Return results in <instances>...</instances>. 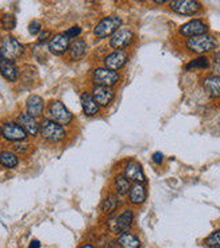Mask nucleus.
<instances>
[{"label": "nucleus", "mask_w": 220, "mask_h": 248, "mask_svg": "<svg viewBox=\"0 0 220 248\" xmlns=\"http://www.w3.org/2000/svg\"><path fill=\"white\" fill-rule=\"evenodd\" d=\"M39 137L50 144H60L66 139L68 132L63 125L45 118L39 123Z\"/></svg>", "instance_id": "1"}, {"label": "nucleus", "mask_w": 220, "mask_h": 248, "mask_svg": "<svg viewBox=\"0 0 220 248\" xmlns=\"http://www.w3.org/2000/svg\"><path fill=\"white\" fill-rule=\"evenodd\" d=\"M46 115H47V119L61 124L63 127L65 125H70V124L73 123V120H75L73 113L60 100H53V101L49 103V106L46 107Z\"/></svg>", "instance_id": "2"}, {"label": "nucleus", "mask_w": 220, "mask_h": 248, "mask_svg": "<svg viewBox=\"0 0 220 248\" xmlns=\"http://www.w3.org/2000/svg\"><path fill=\"white\" fill-rule=\"evenodd\" d=\"M134 224V212L132 209H125L119 215H112L110 216L107 221V228L112 235L119 236L123 232L131 230Z\"/></svg>", "instance_id": "3"}, {"label": "nucleus", "mask_w": 220, "mask_h": 248, "mask_svg": "<svg viewBox=\"0 0 220 248\" xmlns=\"http://www.w3.org/2000/svg\"><path fill=\"white\" fill-rule=\"evenodd\" d=\"M122 80L119 72H115L111 69L104 68V66H99L94 68L91 73V84L92 85H101V87L113 88L116 87Z\"/></svg>", "instance_id": "4"}, {"label": "nucleus", "mask_w": 220, "mask_h": 248, "mask_svg": "<svg viewBox=\"0 0 220 248\" xmlns=\"http://www.w3.org/2000/svg\"><path fill=\"white\" fill-rule=\"evenodd\" d=\"M218 46L216 42V38L212 35H208V34H202V35H196V37L188 38L187 41V47L189 51L203 56V54H207L214 51Z\"/></svg>", "instance_id": "5"}, {"label": "nucleus", "mask_w": 220, "mask_h": 248, "mask_svg": "<svg viewBox=\"0 0 220 248\" xmlns=\"http://www.w3.org/2000/svg\"><path fill=\"white\" fill-rule=\"evenodd\" d=\"M123 25V20L116 16V15H111V16H106L99 20V23L94 26V35L99 39H104V38L112 37L116 31L119 30Z\"/></svg>", "instance_id": "6"}, {"label": "nucleus", "mask_w": 220, "mask_h": 248, "mask_svg": "<svg viewBox=\"0 0 220 248\" xmlns=\"http://www.w3.org/2000/svg\"><path fill=\"white\" fill-rule=\"evenodd\" d=\"M0 51H1V54L4 57V60L15 62L16 60H19L20 57L23 56L25 47H23V45L20 44V42H18L15 38L7 35V37L3 38V41H1Z\"/></svg>", "instance_id": "7"}, {"label": "nucleus", "mask_w": 220, "mask_h": 248, "mask_svg": "<svg viewBox=\"0 0 220 248\" xmlns=\"http://www.w3.org/2000/svg\"><path fill=\"white\" fill-rule=\"evenodd\" d=\"M1 138L7 140V142H23L26 140L29 135L26 134V131L19 125L16 122H7V123L1 124V131H0Z\"/></svg>", "instance_id": "8"}, {"label": "nucleus", "mask_w": 220, "mask_h": 248, "mask_svg": "<svg viewBox=\"0 0 220 248\" xmlns=\"http://www.w3.org/2000/svg\"><path fill=\"white\" fill-rule=\"evenodd\" d=\"M89 92L100 108H108L112 104L115 96H116V92L113 88L101 87V85H92Z\"/></svg>", "instance_id": "9"}, {"label": "nucleus", "mask_w": 220, "mask_h": 248, "mask_svg": "<svg viewBox=\"0 0 220 248\" xmlns=\"http://www.w3.org/2000/svg\"><path fill=\"white\" fill-rule=\"evenodd\" d=\"M127 62H128V54L126 50H112L103 58V66L119 72L120 69L126 66Z\"/></svg>", "instance_id": "10"}, {"label": "nucleus", "mask_w": 220, "mask_h": 248, "mask_svg": "<svg viewBox=\"0 0 220 248\" xmlns=\"http://www.w3.org/2000/svg\"><path fill=\"white\" fill-rule=\"evenodd\" d=\"M170 8L176 14L192 16L202 10V4L197 0H172Z\"/></svg>", "instance_id": "11"}, {"label": "nucleus", "mask_w": 220, "mask_h": 248, "mask_svg": "<svg viewBox=\"0 0 220 248\" xmlns=\"http://www.w3.org/2000/svg\"><path fill=\"white\" fill-rule=\"evenodd\" d=\"M135 35L130 29H119L110 39V46L112 50H125L132 44Z\"/></svg>", "instance_id": "12"}, {"label": "nucleus", "mask_w": 220, "mask_h": 248, "mask_svg": "<svg viewBox=\"0 0 220 248\" xmlns=\"http://www.w3.org/2000/svg\"><path fill=\"white\" fill-rule=\"evenodd\" d=\"M123 174L126 177L127 180L130 182H141V184H145L146 182V175L143 169H142V165L139 162L134 161H127L123 166Z\"/></svg>", "instance_id": "13"}, {"label": "nucleus", "mask_w": 220, "mask_h": 248, "mask_svg": "<svg viewBox=\"0 0 220 248\" xmlns=\"http://www.w3.org/2000/svg\"><path fill=\"white\" fill-rule=\"evenodd\" d=\"M88 54V44L84 38L72 39L68 49V56L70 61H81Z\"/></svg>", "instance_id": "14"}, {"label": "nucleus", "mask_w": 220, "mask_h": 248, "mask_svg": "<svg viewBox=\"0 0 220 248\" xmlns=\"http://www.w3.org/2000/svg\"><path fill=\"white\" fill-rule=\"evenodd\" d=\"M16 123L26 131L29 137L37 138L39 135V123L38 119L30 116L27 112H20L16 118Z\"/></svg>", "instance_id": "15"}, {"label": "nucleus", "mask_w": 220, "mask_h": 248, "mask_svg": "<svg viewBox=\"0 0 220 248\" xmlns=\"http://www.w3.org/2000/svg\"><path fill=\"white\" fill-rule=\"evenodd\" d=\"M208 26L203 22L202 19H192L187 22L185 25L180 27V34L184 37H196V35H202L207 34Z\"/></svg>", "instance_id": "16"}, {"label": "nucleus", "mask_w": 220, "mask_h": 248, "mask_svg": "<svg viewBox=\"0 0 220 248\" xmlns=\"http://www.w3.org/2000/svg\"><path fill=\"white\" fill-rule=\"evenodd\" d=\"M45 109H46V104L45 100L38 96V94H30L27 100H26V112L32 116V118L39 119L44 116Z\"/></svg>", "instance_id": "17"}, {"label": "nucleus", "mask_w": 220, "mask_h": 248, "mask_svg": "<svg viewBox=\"0 0 220 248\" xmlns=\"http://www.w3.org/2000/svg\"><path fill=\"white\" fill-rule=\"evenodd\" d=\"M70 39L65 34H57L47 44V50L49 53L54 54V56H63L65 53H68L69 49Z\"/></svg>", "instance_id": "18"}, {"label": "nucleus", "mask_w": 220, "mask_h": 248, "mask_svg": "<svg viewBox=\"0 0 220 248\" xmlns=\"http://www.w3.org/2000/svg\"><path fill=\"white\" fill-rule=\"evenodd\" d=\"M80 103H81L82 113L87 118H94L100 113L101 108L97 106V103L94 101L89 91H82V93L80 94Z\"/></svg>", "instance_id": "19"}, {"label": "nucleus", "mask_w": 220, "mask_h": 248, "mask_svg": "<svg viewBox=\"0 0 220 248\" xmlns=\"http://www.w3.org/2000/svg\"><path fill=\"white\" fill-rule=\"evenodd\" d=\"M128 201L132 205H139L145 204L146 199H147V189H146L145 184H141V182H132L130 186V190H128Z\"/></svg>", "instance_id": "20"}, {"label": "nucleus", "mask_w": 220, "mask_h": 248, "mask_svg": "<svg viewBox=\"0 0 220 248\" xmlns=\"http://www.w3.org/2000/svg\"><path fill=\"white\" fill-rule=\"evenodd\" d=\"M204 92L207 93L209 97L218 99L220 97V76L211 75L205 77L202 82Z\"/></svg>", "instance_id": "21"}, {"label": "nucleus", "mask_w": 220, "mask_h": 248, "mask_svg": "<svg viewBox=\"0 0 220 248\" xmlns=\"http://www.w3.org/2000/svg\"><path fill=\"white\" fill-rule=\"evenodd\" d=\"M116 246H118V248H142V242L135 233L127 231V232H123L118 236Z\"/></svg>", "instance_id": "22"}, {"label": "nucleus", "mask_w": 220, "mask_h": 248, "mask_svg": "<svg viewBox=\"0 0 220 248\" xmlns=\"http://www.w3.org/2000/svg\"><path fill=\"white\" fill-rule=\"evenodd\" d=\"M120 200L122 199H119L115 193H110V194H107V197L101 201V213L106 215V216H112V215H115L116 209H119V206L122 205Z\"/></svg>", "instance_id": "23"}, {"label": "nucleus", "mask_w": 220, "mask_h": 248, "mask_svg": "<svg viewBox=\"0 0 220 248\" xmlns=\"http://www.w3.org/2000/svg\"><path fill=\"white\" fill-rule=\"evenodd\" d=\"M130 186H131V182L127 180L123 173L116 174V175L113 177V193H115L119 199H125V197H126L127 194H128V190H130Z\"/></svg>", "instance_id": "24"}, {"label": "nucleus", "mask_w": 220, "mask_h": 248, "mask_svg": "<svg viewBox=\"0 0 220 248\" xmlns=\"http://www.w3.org/2000/svg\"><path fill=\"white\" fill-rule=\"evenodd\" d=\"M0 75L4 80L15 82L19 78V68L15 65L14 61L4 60V61L0 62Z\"/></svg>", "instance_id": "25"}, {"label": "nucleus", "mask_w": 220, "mask_h": 248, "mask_svg": "<svg viewBox=\"0 0 220 248\" xmlns=\"http://www.w3.org/2000/svg\"><path fill=\"white\" fill-rule=\"evenodd\" d=\"M19 165V156L11 150L0 151V166L4 169H16Z\"/></svg>", "instance_id": "26"}, {"label": "nucleus", "mask_w": 220, "mask_h": 248, "mask_svg": "<svg viewBox=\"0 0 220 248\" xmlns=\"http://www.w3.org/2000/svg\"><path fill=\"white\" fill-rule=\"evenodd\" d=\"M211 66V62L208 60L207 57L200 56L195 58V60H192V61L187 63V66H185V70L187 72H193V70H205Z\"/></svg>", "instance_id": "27"}, {"label": "nucleus", "mask_w": 220, "mask_h": 248, "mask_svg": "<svg viewBox=\"0 0 220 248\" xmlns=\"http://www.w3.org/2000/svg\"><path fill=\"white\" fill-rule=\"evenodd\" d=\"M0 26L6 31H11L16 26V16L14 14H3L0 18Z\"/></svg>", "instance_id": "28"}, {"label": "nucleus", "mask_w": 220, "mask_h": 248, "mask_svg": "<svg viewBox=\"0 0 220 248\" xmlns=\"http://www.w3.org/2000/svg\"><path fill=\"white\" fill-rule=\"evenodd\" d=\"M204 243L208 248H220V230L214 231L212 233H209L205 237Z\"/></svg>", "instance_id": "29"}, {"label": "nucleus", "mask_w": 220, "mask_h": 248, "mask_svg": "<svg viewBox=\"0 0 220 248\" xmlns=\"http://www.w3.org/2000/svg\"><path fill=\"white\" fill-rule=\"evenodd\" d=\"M31 149V144L30 143H26V140L23 142H16L14 144V153L16 155H23L27 154Z\"/></svg>", "instance_id": "30"}, {"label": "nucleus", "mask_w": 220, "mask_h": 248, "mask_svg": "<svg viewBox=\"0 0 220 248\" xmlns=\"http://www.w3.org/2000/svg\"><path fill=\"white\" fill-rule=\"evenodd\" d=\"M63 34L69 38V39H76V38H80V35L82 34V30L80 26H73V27H70V29L65 31Z\"/></svg>", "instance_id": "31"}, {"label": "nucleus", "mask_w": 220, "mask_h": 248, "mask_svg": "<svg viewBox=\"0 0 220 248\" xmlns=\"http://www.w3.org/2000/svg\"><path fill=\"white\" fill-rule=\"evenodd\" d=\"M27 29H29V32L31 35H39V32L42 31V25L38 20H32V22H30V25H29Z\"/></svg>", "instance_id": "32"}, {"label": "nucleus", "mask_w": 220, "mask_h": 248, "mask_svg": "<svg viewBox=\"0 0 220 248\" xmlns=\"http://www.w3.org/2000/svg\"><path fill=\"white\" fill-rule=\"evenodd\" d=\"M51 39V32L50 31H41L39 35H38V45H44L46 42H49Z\"/></svg>", "instance_id": "33"}, {"label": "nucleus", "mask_w": 220, "mask_h": 248, "mask_svg": "<svg viewBox=\"0 0 220 248\" xmlns=\"http://www.w3.org/2000/svg\"><path fill=\"white\" fill-rule=\"evenodd\" d=\"M214 75L220 76V51L215 53L214 56Z\"/></svg>", "instance_id": "34"}, {"label": "nucleus", "mask_w": 220, "mask_h": 248, "mask_svg": "<svg viewBox=\"0 0 220 248\" xmlns=\"http://www.w3.org/2000/svg\"><path fill=\"white\" fill-rule=\"evenodd\" d=\"M153 162L158 166H161L164 163V154L162 153H154L153 154Z\"/></svg>", "instance_id": "35"}, {"label": "nucleus", "mask_w": 220, "mask_h": 248, "mask_svg": "<svg viewBox=\"0 0 220 248\" xmlns=\"http://www.w3.org/2000/svg\"><path fill=\"white\" fill-rule=\"evenodd\" d=\"M29 248H41V243L38 240H31V243L29 244Z\"/></svg>", "instance_id": "36"}, {"label": "nucleus", "mask_w": 220, "mask_h": 248, "mask_svg": "<svg viewBox=\"0 0 220 248\" xmlns=\"http://www.w3.org/2000/svg\"><path fill=\"white\" fill-rule=\"evenodd\" d=\"M79 248H96V246L91 244V243H85V244H82V246H80Z\"/></svg>", "instance_id": "37"}, {"label": "nucleus", "mask_w": 220, "mask_h": 248, "mask_svg": "<svg viewBox=\"0 0 220 248\" xmlns=\"http://www.w3.org/2000/svg\"><path fill=\"white\" fill-rule=\"evenodd\" d=\"M156 4H165V3H168V1H170V0H153Z\"/></svg>", "instance_id": "38"}, {"label": "nucleus", "mask_w": 220, "mask_h": 248, "mask_svg": "<svg viewBox=\"0 0 220 248\" xmlns=\"http://www.w3.org/2000/svg\"><path fill=\"white\" fill-rule=\"evenodd\" d=\"M4 61V57H3V54H1V51H0V62Z\"/></svg>", "instance_id": "39"}, {"label": "nucleus", "mask_w": 220, "mask_h": 248, "mask_svg": "<svg viewBox=\"0 0 220 248\" xmlns=\"http://www.w3.org/2000/svg\"><path fill=\"white\" fill-rule=\"evenodd\" d=\"M0 131H1V125H0ZM0 138H1V135H0Z\"/></svg>", "instance_id": "40"}, {"label": "nucleus", "mask_w": 220, "mask_h": 248, "mask_svg": "<svg viewBox=\"0 0 220 248\" xmlns=\"http://www.w3.org/2000/svg\"><path fill=\"white\" fill-rule=\"evenodd\" d=\"M138 1H142V0H138Z\"/></svg>", "instance_id": "41"}]
</instances>
